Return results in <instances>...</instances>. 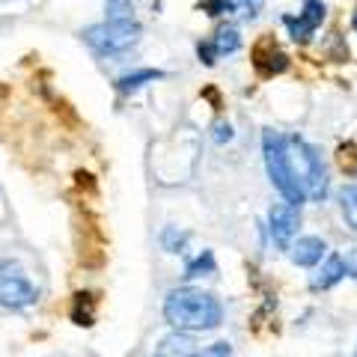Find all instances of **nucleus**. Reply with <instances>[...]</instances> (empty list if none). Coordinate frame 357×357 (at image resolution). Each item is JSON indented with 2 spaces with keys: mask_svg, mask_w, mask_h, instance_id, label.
Wrapping results in <instances>:
<instances>
[{
  "mask_svg": "<svg viewBox=\"0 0 357 357\" xmlns=\"http://www.w3.org/2000/svg\"><path fill=\"white\" fill-rule=\"evenodd\" d=\"M238 3H241L244 9H248L250 15H256V13H259V9H262V3H265V0H238Z\"/></svg>",
  "mask_w": 357,
  "mask_h": 357,
  "instance_id": "nucleus-23",
  "label": "nucleus"
},
{
  "mask_svg": "<svg viewBox=\"0 0 357 357\" xmlns=\"http://www.w3.org/2000/svg\"><path fill=\"white\" fill-rule=\"evenodd\" d=\"M164 319L176 331H215L223 321L220 301L203 289H173L164 301Z\"/></svg>",
  "mask_w": 357,
  "mask_h": 357,
  "instance_id": "nucleus-1",
  "label": "nucleus"
},
{
  "mask_svg": "<svg viewBox=\"0 0 357 357\" xmlns=\"http://www.w3.org/2000/svg\"><path fill=\"white\" fill-rule=\"evenodd\" d=\"M191 357H229V342H215L206 351H194Z\"/></svg>",
  "mask_w": 357,
  "mask_h": 357,
  "instance_id": "nucleus-19",
  "label": "nucleus"
},
{
  "mask_svg": "<svg viewBox=\"0 0 357 357\" xmlns=\"http://www.w3.org/2000/svg\"><path fill=\"white\" fill-rule=\"evenodd\" d=\"M325 250H328V244L321 241L319 236H304V238H298L292 248H289V256H292V262H295V265L312 268V265H319V262H321Z\"/></svg>",
  "mask_w": 357,
  "mask_h": 357,
  "instance_id": "nucleus-9",
  "label": "nucleus"
},
{
  "mask_svg": "<svg viewBox=\"0 0 357 357\" xmlns=\"http://www.w3.org/2000/svg\"><path fill=\"white\" fill-rule=\"evenodd\" d=\"M286 155L304 197L312 199V203H321L328 197V170L321 164V155L316 152V146H310L304 137H286Z\"/></svg>",
  "mask_w": 357,
  "mask_h": 357,
  "instance_id": "nucleus-2",
  "label": "nucleus"
},
{
  "mask_svg": "<svg viewBox=\"0 0 357 357\" xmlns=\"http://www.w3.org/2000/svg\"><path fill=\"white\" fill-rule=\"evenodd\" d=\"M342 262H345V274H351L354 280H357V250H349L342 256Z\"/></svg>",
  "mask_w": 357,
  "mask_h": 357,
  "instance_id": "nucleus-22",
  "label": "nucleus"
},
{
  "mask_svg": "<svg viewBox=\"0 0 357 357\" xmlns=\"http://www.w3.org/2000/svg\"><path fill=\"white\" fill-rule=\"evenodd\" d=\"M199 9L208 15H229L236 13V0H199Z\"/></svg>",
  "mask_w": 357,
  "mask_h": 357,
  "instance_id": "nucleus-18",
  "label": "nucleus"
},
{
  "mask_svg": "<svg viewBox=\"0 0 357 357\" xmlns=\"http://www.w3.org/2000/svg\"><path fill=\"white\" fill-rule=\"evenodd\" d=\"M268 223H271V238L280 244V248H292V238L301 227V206H274L268 211Z\"/></svg>",
  "mask_w": 357,
  "mask_h": 357,
  "instance_id": "nucleus-7",
  "label": "nucleus"
},
{
  "mask_svg": "<svg viewBox=\"0 0 357 357\" xmlns=\"http://www.w3.org/2000/svg\"><path fill=\"white\" fill-rule=\"evenodd\" d=\"M345 277V262H342V256H337V253H331L328 259H325V265L319 268L316 274H312V289H331V286H337L340 280Z\"/></svg>",
  "mask_w": 357,
  "mask_h": 357,
  "instance_id": "nucleus-10",
  "label": "nucleus"
},
{
  "mask_svg": "<svg viewBox=\"0 0 357 357\" xmlns=\"http://www.w3.org/2000/svg\"><path fill=\"white\" fill-rule=\"evenodd\" d=\"M340 208H342L345 223L357 232V185H349L340 191Z\"/></svg>",
  "mask_w": 357,
  "mask_h": 357,
  "instance_id": "nucleus-14",
  "label": "nucleus"
},
{
  "mask_svg": "<svg viewBox=\"0 0 357 357\" xmlns=\"http://www.w3.org/2000/svg\"><path fill=\"white\" fill-rule=\"evenodd\" d=\"M194 354V342L182 337V333H173V337H167L158 351H155V357H191Z\"/></svg>",
  "mask_w": 357,
  "mask_h": 357,
  "instance_id": "nucleus-12",
  "label": "nucleus"
},
{
  "mask_svg": "<svg viewBox=\"0 0 357 357\" xmlns=\"http://www.w3.org/2000/svg\"><path fill=\"white\" fill-rule=\"evenodd\" d=\"M122 18H134L131 0H107V21H122Z\"/></svg>",
  "mask_w": 357,
  "mask_h": 357,
  "instance_id": "nucleus-16",
  "label": "nucleus"
},
{
  "mask_svg": "<svg viewBox=\"0 0 357 357\" xmlns=\"http://www.w3.org/2000/svg\"><path fill=\"white\" fill-rule=\"evenodd\" d=\"M325 15H328V6L321 3V0H304V9L298 13V18L286 15L283 24L289 27V36H292L295 42H310L316 27L325 21Z\"/></svg>",
  "mask_w": 357,
  "mask_h": 357,
  "instance_id": "nucleus-6",
  "label": "nucleus"
},
{
  "mask_svg": "<svg viewBox=\"0 0 357 357\" xmlns=\"http://www.w3.org/2000/svg\"><path fill=\"white\" fill-rule=\"evenodd\" d=\"M197 54H199V60H203L206 66H211V63L218 60V51H215V45H211V42H199L197 45Z\"/></svg>",
  "mask_w": 357,
  "mask_h": 357,
  "instance_id": "nucleus-20",
  "label": "nucleus"
},
{
  "mask_svg": "<svg viewBox=\"0 0 357 357\" xmlns=\"http://www.w3.org/2000/svg\"><path fill=\"white\" fill-rule=\"evenodd\" d=\"M211 45H215L218 57H223V54H236L241 48V33L236 27H218V33L211 36Z\"/></svg>",
  "mask_w": 357,
  "mask_h": 357,
  "instance_id": "nucleus-13",
  "label": "nucleus"
},
{
  "mask_svg": "<svg viewBox=\"0 0 357 357\" xmlns=\"http://www.w3.org/2000/svg\"><path fill=\"white\" fill-rule=\"evenodd\" d=\"M161 241H164V250H170V253H182L188 236H185V232H178L176 227H167V229H164V236H161Z\"/></svg>",
  "mask_w": 357,
  "mask_h": 357,
  "instance_id": "nucleus-17",
  "label": "nucleus"
},
{
  "mask_svg": "<svg viewBox=\"0 0 357 357\" xmlns=\"http://www.w3.org/2000/svg\"><path fill=\"white\" fill-rule=\"evenodd\" d=\"M0 3H9V0H0Z\"/></svg>",
  "mask_w": 357,
  "mask_h": 357,
  "instance_id": "nucleus-25",
  "label": "nucleus"
},
{
  "mask_svg": "<svg viewBox=\"0 0 357 357\" xmlns=\"http://www.w3.org/2000/svg\"><path fill=\"white\" fill-rule=\"evenodd\" d=\"M253 66H256V72L265 75V77H271V75H280L289 69V57L277 48L274 42H262L259 48L253 51Z\"/></svg>",
  "mask_w": 357,
  "mask_h": 357,
  "instance_id": "nucleus-8",
  "label": "nucleus"
},
{
  "mask_svg": "<svg viewBox=\"0 0 357 357\" xmlns=\"http://www.w3.org/2000/svg\"><path fill=\"white\" fill-rule=\"evenodd\" d=\"M203 274H215V256H211V250H203L185 268V277H203Z\"/></svg>",
  "mask_w": 357,
  "mask_h": 357,
  "instance_id": "nucleus-15",
  "label": "nucleus"
},
{
  "mask_svg": "<svg viewBox=\"0 0 357 357\" xmlns=\"http://www.w3.org/2000/svg\"><path fill=\"white\" fill-rule=\"evenodd\" d=\"M36 286H33L24 271L15 265L3 259L0 262V304L9 307V310H24L30 304H36Z\"/></svg>",
  "mask_w": 357,
  "mask_h": 357,
  "instance_id": "nucleus-5",
  "label": "nucleus"
},
{
  "mask_svg": "<svg viewBox=\"0 0 357 357\" xmlns=\"http://www.w3.org/2000/svg\"><path fill=\"white\" fill-rule=\"evenodd\" d=\"M351 27H354V33H357V9H354V15H351Z\"/></svg>",
  "mask_w": 357,
  "mask_h": 357,
  "instance_id": "nucleus-24",
  "label": "nucleus"
},
{
  "mask_svg": "<svg viewBox=\"0 0 357 357\" xmlns=\"http://www.w3.org/2000/svg\"><path fill=\"white\" fill-rule=\"evenodd\" d=\"M164 72L161 69H140V72H131V75H122L116 81V89L119 93H134L140 89L143 84H152V81H161Z\"/></svg>",
  "mask_w": 357,
  "mask_h": 357,
  "instance_id": "nucleus-11",
  "label": "nucleus"
},
{
  "mask_svg": "<svg viewBox=\"0 0 357 357\" xmlns=\"http://www.w3.org/2000/svg\"><path fill=\"white\" fill-rule=\"evenodd\" d=\"M215 140L218 143H229L232 140V126L229 122H215Z\"/></svg>",
  "mask_w": 357,
  "mask_h": 357,
  "instance_id": "nucleus-21",
  "label": "nucleus"
},
{
  "mask_svg": "<svg viewBox=\"0 0 357 357\" xmlns=\"http://www.w3.org/2000/svg\"><path fill=\"white\" fill-rule=\"evenodd\" d=\"M262 155H265V170H268V178L277 191L283 194V199L289 206H301L304 203V191L301 185L295 182L292 176V167H289V155H286V137L280 131H271L265 128L262 134Z\"/></svg>",
  "mask_w": 357,
  "mask_h": 357,
  "instance_id": "nucleus-3",
  "label": "nucleus"
},
{
  "mask_svg": "<svg viewBox=\"0 0 357 357\" xmlns=\"http://www.w3.org/2000/svg\"><path fill=\"white\" fill-rule=\"evenodd\" d=\"M140 33L143 30H140L137 21L122 18V21H102V24H93V27H86L81 36L98 57H119V54H126L137 45Z\"/></svg>",
  "mask_w": 357,
  "mask_h": 357,
  "instance_id": "nucleus-4",
  "label": "nucleus"
}]
</instances>
